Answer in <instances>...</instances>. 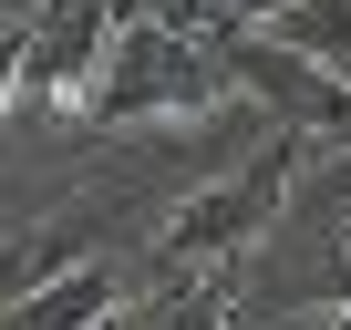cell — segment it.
I'll use <instances>...</instances> for the list:
<instances>
[{"mask_svg":"<svg viewBox=\"0 0 351 330\" xmlns=\"http://www.w3.org/2000/svg\"><path fill=\"white\" fill-rule=\"evenodd\" d=\"M310 144H320V134L279 124V134H258V144L228 165V176H207L197 196H176V207L155 217V268H238V258H258L269 227L289 217V186H300Z\"/></svg>","mask_w":351,"mask_h":330,"instance_id":"6da1fadb","label":"cell"},{"mask_svg":"<svg viewBox=\"0 0 351 330\" xmlns=\"http://www.w3.org/2000/svg\"><path fill=\"white\" fill-rule=\"evenodd\" d=\"M228 103H238V83H228L217 42L124 11V31H114V52H104V73L83 93V124H104V134H124V124H207Z\"/></svg>","mask_w":351,"mask_h":330,"instance_id":"7a4b0ae2","label":"cell"},{"mask_svg":"<svg viewBox=\"0 0 351 330\" xmlns=\"http://www.w3.org/2000/svg\"><path fill=\"white\" fill-rule=\"evenodd\" d=\"M217 62H228L238 103H258V114H279V124H300L320 144H351V73H330L320 52L279 42L269 21H228L217 31Z\"/></svg>","mask_w":351,"mask_h":330,"instance_id":"3957f363","label":"cell"},{"mask_svg":"<svg viewBox=\"0 0 351 330\" xmlns=\"http://www.w3.org/2000/svg\"><path fill=\"white\" fill-rule=\"evenodd\" d=\"M248 299H238V268H145L104 330H228Z\"/></svg>","mask_w":351,"mask_h":330,"instance_id":"277c9868","label":"cell"},{"mask_svg":"<svg viewBox=\"0 0 351 330\" xmlns=\"http://www.w3.org/2000/svg\"><path fill=\"white\" fill-rule=\"evenodd\" d=\"M124 289H134V279H124L114 258H73V268H52V279L11 289V309H0V330H104Z\"/></svg>","mask_w":351,"mask_h":330,"instance_id":"5b68a950","label":"cell"}]
</instances>
